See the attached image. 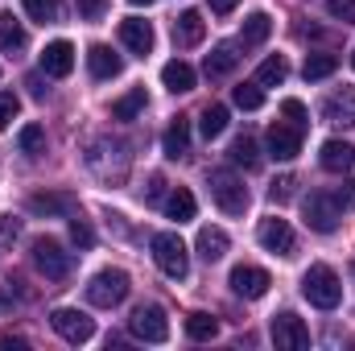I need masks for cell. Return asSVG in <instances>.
<instances>
[{"instance_id": "cell-1", "label": "cell", "mask_w": 355, "mask_h": 351, "mask_svg": "<svg viewBox=\"0 0 355 351\" xmlns=\"http://www.w3.org/2000/svg\"><path fill=\"white\" fill-rule=\"evenodd\" d=\"M302 293H306V302L318 306V310H335V306L343 302V285H339V277H335L331 264H310L306 277H302Z\"/></svg>"}, {"instance_id": "cell-2", "label": "cell", "mask_w": 355, "mask_h": 351, "mask_svg": "<svg viewBox=\"0 0 355 351\" xmlns=\"http://www.w3.org/2000/svg\"><path fill=\"white\" fill-rule=\"evenodd\" d=\"M207 186H211V198L219 203V211H227V215H244V211H248V186H244L240 174H232V170H211V174H207Z\"/></svg>"}, {"instance_id": "cell-3", "label": "cell", "mask_w": 355, "mask_h": 351, "mask_svg": "<svg viewBox=\"0 0 355 351\" xmlns=\"http://www.w3.org/2000/svg\"><path fill=\"white\" fill-rule=\"evenodd\" d=\"M149 248H153V261H157V268H162L166 277L182 281V277L190 273V252H186V244H182L178 232H157V236L149 240Z\"/></svg>"}, {"instance_id": "cell-4", "label": "cell", "mask_w": 355, "mask_h": 351, "mask_svg": "<svg viewBox=\"0 0 355 351\" xmlns=\"http://www.w3.org/2000/svg\"><path fill=\"white\" fill-rule=\"evenodd\" d=\"M128 273L124 268H103V273H95L87 281V302L91 306H99V310H112V306H120L124 298H128Z\"/></svg>"}, {"instance_id": "cell-5", "label": "cell", "mask_w": 355, "mask_h": 351, "mask_svg": "<svg viewBox=\"0 0 355 351\" xmlns=\"http://www.w3.org/2000/svg\"><path fill=\"white\" fill-rule=\"evenodd\" d=\"M302 215H306V228H314V232H335L339 228V219H343V211H339V203L331 198V190H310L306 198H302Z\"/></svg>"}, {"instance_id": "cell-6", "label": "cell", "mask_w": 355, "mask_h": 351, "mask_svg": "<svg viewBox=\"0 0 355 351\" xmlns=\"http://www.w3.org/2000/svg\"><path fill=\"white\" fill-rule=\"evenodd\" d=\"M128 331L137 335V339H145V343H166L170 339V318H166V310L162 306H137L132 314H128Z\"/></svg>"}, {"instance_id": "cell-7", "label": "cell", "mask_w": 355, "mask_h": 351, "mask_svg": "<svg viewBox=\"0 0 355 351\" xmlns=\"http://www.w3.org/2000/svg\"><path fill=\"white\" fill-rule=\"evenodd\" d=\"M33 264H37L42 277H50V281H67L75 261H71V252H67L58 240H33Z\"/></svg>"}, {"instance_id": "cell-8", "label": "cell", "mask_w": 355, "mask_h": 351, "mask_svg": "<svg viewBox=\"0 0 355 351\" xmlns=\"http://www.w3.org/2000/svg\"><path fill=\"white\" fill-rule=\"evenodd\" d=\"M272 343L281 351H302L310 348V331L293 310H281V314H272Z\"/></svg>"}, {"instance_id": "cell-9", "label": "cell", "mask_w": 355, "mask_h": 351, "mask_svg": "<svg viewBox=\"0 0 355 351\" xmlns=\"http://www.w3.org/2000/svg\"><path fill=\"white\" fill-rule=\"evenodd\" d=\"M227 285H232V293H236V298L257 302V298H265V293H268L272 277H268L265 268H257V264H236V268H232V277H227Z\"/></svg>"}, {"instance_id": "cell-10", "label": "cell", "mask_w": 355, "mask_h": 351, "mask_svg": "<svg viewBox=\"0 0 355 351\" xmlns=\"http://www.w3.org/2000/svg\"><path fill=\"white\" fill-rule=\"evenodd\" d=\"M50 327H54L67 343H87L91 335H95V323H91L83 310H71V306L54 310V314H50Z\"/></svg>"}, {"instance_id": "cell-11", "label": "cell", "mask_w": 355, "mask_h": 351, "mask_svg": "<svg viewBox=\"0 0 355 351\" xmlns=\"http://www.w3.org/2000/svg\"><path fill=\"white\" fill-rule=\"evenodd\" d=\"M257 240L265 244L268 252H277V257H293V248H297V236H293V228L285 223V219H261V228H257Z\"/></svg>"}, {"instance_id": "cell-12", "label": "cell", "mask_w": 355, "mask_h": 351, "mask_svg": "<svg viewBox=\"0 0 355 351\" xmlns=\"http://www.w3.org/2000/svg\"><path fill=\"white\" fill-rule=\"evenodd\" d=\"M75 71V46L71 42H50L46 50H42V75H50V79H67Z\"/></svg>"}, {"instance_id": "cell-13", "label": "cell", "mask_w": 355, "mask_h": 351, "mask_svg": "<svg viewBox=\"0 0 355 351\" xmlns=\"http://www.w3.org/2000/svg\"><path fill=\"white\" fill-rule=\"evenodd\" d=\"M268 153L277 162H293L302 153V128L297 124H272L268 128Z\"/></svg>"}, {"instance_id": "cell-14", "label": "cell", "mask_w": 355, "mask_h": 351, "mask_svg": "<svg viewBox=\"0 0 355 351\" xmlns=\"http://www.w3.org/2000/svg\"><path fill=\"white\" fill-rule=\"evenodd\" d=\"M120 42L132 50V54H149L153 50V25L149 21H141V17H128V21H120Z\"/></svg>"}, {"instance_id": "cell-15", "label": "cell", "mask_w": 355, "mask_h": 351, "mask_svg": "<svg viewBox=\"0 0 355 351\" xmlns=\"http://www.w3.org/2000/svg\"><path fill=\"white\" fill-rule=\"evenodd\" d=\"M318 162H322V170H331V174H347L355 166V145L347 141H322V153H318Z\"/></svg>"}, {"instance_id": "cell-16", "label": "cell", "mask_w": 355, "mask_h": 351, "mask_svg": "<svg viewBox=\"0 0 355 351\" xmlns=\"http://www.w3.org/2000/svg\"><path fill=\"white\" fill-rule=\"evenodd\" d=\"M87 71L95 79H116L124 71V58L112 54V46H91L87 50Z\"/></svg>"}, {"instance_id": "cell-17", "label": "cell", "mask_w": 355, "mask_h": 351, "mask_svg": "<svg viewBox=\"0 0 355 351\" xmlns=\"http://www.w3.org/2000/svg\"><path fill=\"white\" fill-rule=\"evenodd\" d=\"M162 149H166L170 162H178V157L190 153V120H186V116H174V120H170V128H166V137H162Z\"/></svg>"}, {"instance_id": "cell-18", "label": "cell", "mask_w": 355, "mask_h": 351, "mask_svg": "<svg viewBox=\"0 0 355 351\" xmlns=\"http://www.w3.org/2000/svg\"><path fill=\"white\" fill-rule=\"evenodd\" d=\"M236 62H240V50H236L232 42H219V46L207 54L202 71H207V79H223V75H232V71H236Z\"/></svg>"}, {"instance_id": "cell-19", "label": "cell", "mask_w": 355, "mask_h": 351, "mask_svg": "<svg viewBox=\"0 0 355 351\" xmlns=\"http://www.w3.org/2000/svg\"><path fill=\"white\" fill-rule=\"evenodd\" d=\"M322 116H327L331 124H355V87L335 91V95L322 103Z\"/></svg>"}, {"instance_id": "cell-20", "label": "cell", "mask_w": 355, "mask_h": 351, "mask_svg": "<svg viewBox=\"0 0 355 351\" xmlns=\"http://www.w3.org/2000/svg\"><path fill=\"white\" fill-rule=\"evenodd\" d=\"M202 33H207V21H202V12H194V8H186L174 21V46H198Z\"/></svg>"}, {"instance_id": "cell-21", "label": "cell", "mask_w": 355, "mask_h": 351, "mask_svg": "<svg viewBox=\"0 0 355 351\" xmlns=\"http://www.w3.org/2000/svg\"><path fill=\"white\" fill-rule=\"evenodd\" d=\"M227 244H232V240H227V232H223V228H202V232H198V240H194V248H198V257H202V261H219V257L227 252Z\"/></svg>"}, {"instance_id": "cell-22", "label": "cell", "mask_w": 355, "mask_h": 351, "mask_svg": "<svg viewBox=\"0 0 355 351\" xmlns=\"http://www.w3.org/2000/svg\"><path fill=\"white\" fill-rule=\"evenodd\" d=\"M162 83L174 91V95H182V91H194V67H190V62H182V58L166 62V67H162Z\"/></svg>"}, {"instance_id": "cell-23", "label": "cell", "mask_w": 355, "mask_h": 351, "mask_svg": "<svg viewBox=\"0 0 355 351\" xmlns=\"http://www.w3.org/2000/svg\"><path fill=\"white\" fill-rule=\"evenodd\" d=\"M29 211L33 215H75V198L71 194H33Z\"/></svg>"}, {"instance_id": "cell-24", "label": "cell", "mask_w": 355, "mask_h": 351, "mask_svg": "<svg viewBox=\"0 0 355 351\" xmlns=\"http://www.w3.org/2000/svg\"><path fill=\"white\" fill-rule=\"evenodd\" d=\"M145 103H149L145 87H132L128 95H120V99L112 103V116H116V120H137V116L145 112Z\"/></svg>"}, {"instance_id": "cell-25", "label": "cell", "mask_w": 355, "mask_h": 351, "mask_svg": "<svg viewBox=\"0 0 355 351\" xmlns=\"http://www.w3.org/2000/svg\"><path fill=\"white\" fill-rule=\"evenodd\" d=\"M198 128H202V137H207V141L223 137V128H227V108H223V103H207V108H202V116H198Z\"/></svg>"}, {"instance_id": "cell-26", "label": "cell", "mask_w": 355, "mask_h": 351, "mask_svg": "<svg viewBox=\"0 0 355 351\" xmlns=\"http://www.w3.org/2000/svg\"><path fill=\"white\" fill-rule=\"evenodd\" d=\"M232 162L244 166V170H257V166H261V145H257V137H248V132L236 137V141H232Z\"/></svg>"}, {"instance_id": "cell-27", "label": "cell", "mask_w": 355, "mask_h": 351, "mask_svg": "<svg viewBox=\"0 0 355 351\" xmlns=\"http://www.w3.org/2000/svg\"><path fill=\"white\" fill-rule=\"evenodd\" d=\"M268 33H272V17L268 12H252L244 21V29H240V46H261Z\"/></svg>"}, {"instance_id": "cell-28", "label": "cell", "mask_w": 355, "mask_h": 351, "mask_svg": "<svg viewBox=\"0 0 355 351\" xmlns=\"http://www.w3.org/2000/svg\"><path fill=\"white\" fill-rule=\"evenodd\" d=\"M0 50H25V29L12 12H0Z\"/></svg>"}, {"instance_id": "cell-29", "label": "cell", "mask_w": 355, "mask_h": 351, "mask_svg": "<svg viewBox=\"0 0 355 351\" xmlns=\"http://www.w3.org/2000/svg\"><path fill=\"white\" fill-rule=\"evenodd\" d=\"M21 8H25L37 25H54V21H62V0H21Z\"/></svg>"}, {"instance_id": "cell-30", "label": "cell", "mask_w": 355, "mask_h": 351, "mask_svg": "<svg viewBox=\"0 0 355 351\" xmlns=\"http://www.w3.org/2000/svg\"><path fill=\"white\" fill-rule=\"evenodd\" d=\"M285 75H289V62H285L281 54H272V58H265V62L257 67V83H261V87H281Z\"/></svg>"}, {"instance_id": "cell-31", "label": "cell", "mask_w": 355, "mask_h": 351, "mask_svg": "<svg viewBox=\"0 0 355 351\" xmlns=\"http://www.w3.org/2000/svg\"><path fill=\"white\" fill-rule=\"evenodd\" d=\"M335 71H339V58H335V54H310L306 67H302L306 83H318V79H327V75H335Z\"/></svg>"}, {"instance_id": "cell-32", "label": "cell", "mask_w": 355, "mask_h": 351, "mask_svg": "<svg viewBox=\"0 0 355 351\" xmlns=\"http://www.w3.org/2000/svg\"><path fill=\"white\" fill-rule=\"evenodd\" d=\"M166 215L178 219V223H186V219H194V194L190 190H170V198H166Z\"/></svg>"}, {"instance_id": "cell-33", "label": "cell", "mask_w": 355, "mask_h": 351, "mask_svg": "<svg viewBox=\"0 0 355 351\" xmlns=\"http://www.w3.org/2000/svg\"><path fill=\"white\" fill-rule=\"evenodd\" d=\"M17 145H21V153H25V157L46 153V128H42V124H25V128H21V137H17Z\"/></svg>"}, {"instance_id": "cell-34", "label": "cell", "mask_w": 355, "mask_h": 351, "mask_svg": "<svg viewBox=\"0 0 355 351\" xmlns=\"http://www.w3.org/2000/svg\"><path fill=\"white\" fill-rule=\"evenodd\" d=\"M186 335L198 339V343H202V339H215V335H219V323H215L211 314H190V318H186Z\"/></svg>"}, {"instance_id": "cell-35", "label": "cell", "mask_w": 355, "mask_h": 351, "mask_svg": "<svg viewBox=\"0 0 355 351\" xmlns=\"http://www.w3.org/2000/svg\"><path fill=\"white\" fill-rule=\"evenodd\" d=\"M232 99H236V108L257 112V108L265 103V91H261V83H240V87L232 91Z\"/></svg>"}, {"instance_id": "cell-36", "label": "cell", "mask_w": 355, "mask_h": 351, "mask_svg": "<svg viewBox=\"0 0 355 351\" xmlns=\"http://www.w3.org/2000/svg\"><path fill=\"white\" fill-rule=\"evenodd\" d=\"M17 112H21V99L12 91H0V128H8L17 120Z\"/></svg>"}, {"instance_id": "cell-37", "label": "cell", "mask_w": 355, "mask_h": 351, "mask_svg": "<svg viewBox=\"0 0 355 351\" xmlns=\"http://www.w3.org/2000/svg\"><path fill=\"white\" fill-rule=\"evenodd\" d=\"M293 186H297V178H293V174H281L272 186H268V198H272V203H285V198H293Z\"/></svg>"}, {"instance_id": "cell-38", "label": "cell", "mask_w": 355, "mask_h": 351, "mask_svg": "<svg viewBox=\"0 0 355 351\" xmlns=\"http://www.w3.org/2000/svg\"><path fill=\"white\" fill-rule=\"evenodd\" d=\"M327 12L343 25H355V0H327Z\"/></svg>"}, {"instance_id": "cell-39", "label": "cell", "mask_w": 355, "mask_h": 351, "mask_svg": "<svg viewBox=\"0 0 355 351\" xmlns=\"http://www.w3.org/2000/svg\"><path fill=\"white\" fill-rule=\"evenodd\" d=\"M331 198L339 203V211H352V207H355V178H347V182H339V186L331 190Z\"/></svg>"}, {"instance_id": "cell-40", "label": "cell", "mask_w": 355, "mask_h": 351, "mask_svg": "<svg viewBox=\"0 0 355 351\" xmlns=\"http://www.w3.org/2000/svg\"><path fill=\"white\" fill-rule=\"evenodd\" d=\"M71 240H75L79 248H91V244H95V232H91L87 219H71Z\"/></svg>"}, {"instance_id": "cell-41", "label": "cell", "mask_w": 355, "mask_h": 351, "mask_svg": "<svg viewBox=\"0 0 355 351\" xmlns=\"http://www.w3.org/2000/svg\"><path fill=\"white\" fill-rule=\"evenodd\" d=\"M75 4H79V17L83 21H99L103 8H107V0H75Z\"/></svg>"}, {"instance_id": "cell-42", "label": "cell", "mask_w": 355, "mask_h": 351, "mask_svg": "<svg viewBox=\"0 0 355 351\" xmlns=\"http://www.w3.org/2000/svg\"><path fill=\"white\" fill-rule=\"evenodd\" d=\"M281 112L289 116V124H297V128H306V108H302L297 99H285V103H281Z\"/></svg>"}, {"instance_id": "cell-43", "label": "cell", "mask_w": 355, "mask_h": 351, "mask_svg": "<svg viewBox=\"0 0 355 351\" xmlns=\"http://www.w3.org/2000/svg\"><path fill=\"white\" fill-rule=\"evenodd\" d=\"M17 236H21V223H17V219H12V215H8V219H4V223H0V244H12V240H17Z\"/></svg>"}, {"instance_id": "cell-44", "label": "cell", "mask_w": 355, "mask_h": 351, "mask_svg": "<svg viewBox=\"0 0 355 351\" xmlns=\"http://www.w3.org/2000/svg\"><path fill=\"white\" fill-rule=\"evenodd\" d=\"M162 190H166V178H149V186H145V203H157Z\"/></svg>"}, {"instance_id": "cell-45", "label": "cell", "mask_w": 355, "mask_h": 351, "mask_svg": "<svg viewBox=\"0 0 355 351\" xmlns=\"http://www.w3.org/2000/svg\"><path fill=\"white\" fill-rule=\"evenodd\" d=\"M25 87L33 91V95H37V99H42V95H46V83H42V75H29V79H25Z\"/></svg>"}, {"instance_id": "cell-46", "label": "cell", "mask_w": 355, "mask_h": 351, "mask_svg": "<svg viewBox=\"0 0 355 351\" xmlns=\"http://www.w3.org/2000/svg\"><path fill=\"white\" fill-rule=\"evenodd\" d=\"M236 4H240V0H211V12H219V17H223V12H232Z\"/></svg>"}, {"instance_id": "cell-47", "label": "cell", "mask_w": 355, "mask_h": 351, "mask_svg": "<svg viewBox=\"0 0 355 351\" xmlns=\"http://www.w3.org/2000/svg\"><path fill=\"white\" fill-rule=\"evenodd\" d=\"M0 348H25V339H21V335H0Z\"/></svg>"}, {"instance_id": "cell-48", "label": "cell", "mask_w": 355, "mask_h": 351, "mask_svg": "<svg viewBox=\"0 0 355 351\" xmlns=\"http://www.w3.org/2000/svg\"><path fill=\"white\" fill-rule=\"evenodd\" d=\"M128 4H145V8H149V4H153V0H128Z\"/></svg>"}, {"instance_id": "cell-49", "label": "cell", "mask_w": 355, "mask_h": 351, "mask_svg": "<svg viewBox=\"0 0 355 351\" xmlns=\"http://www.w3.org/2000/svg\"><path fill=\"white\" fill-rule=\"evenodd\" d=\"M352 277H355V264H352Z\"/></svg>"}, {"instance_id": "cell-50", "label": "cell", "mask_w": 355, "mask_h": 351, "mask_svg": "<svg viewBox=\"0 0 355 351\" xmlns=\"http://www.w3.org/2000/svg\"><path fill=\"white\" fill-rule=\"evenodd\" d=\"M352 67H355V54H352Z\"/></svg>"}]
</instances>
